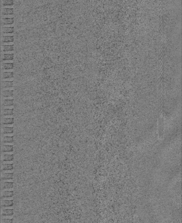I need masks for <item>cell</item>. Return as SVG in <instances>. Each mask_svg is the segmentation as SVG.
Masks as SVG:
<instances>
[{
	"mask_svg": "<svg viewBox=\"0 0 182 223\" xmlns=\"http://www.w3.org/2000/svg\"><path fill=\"white\" fill-rule=\"evenodd\" d=\"M14 78V72H1V79Z\"/></svg>",
	"mask_w": 182,
	"mask_h": 223,
	"instance_id": "1",
	"label": "cell"
},
{
	"mask_svg": "<svg viewBox=\"0 0 182 223\" xmlns=\"http://www.w3.org/2000/svg\"><path fill=\"white\" fill-rule=\"evenodd\" d=\"M1 24H14V18H1Z\"/></svg>",
	"mask_w": 182,
	"mask_h": 223,
	"instance_id": "2",
	"label": "cell"
},
{
	"mask_svg": "<svg viewBox=\"0 0 182 223\" xmlns=\"http://www.w3.org/2000/svg\"><path fill=\"white\" fill-rule=\"evenodd\" d=\"M1 14L11 15L14 14V8H1Z\"/></svg>",
	"mask_w": 182,
	"mask_h": 223,
	"instance_id": "3",
	"label": "cell"
},
{
	"mask_svg": "<svg viewBox=\"0 0 182 223\" xmlns=\"http://www.w3.org/2000/svg\"><path fill=\"white\" fill-rule=\"evenodd\" d=\"M14 36H1V42H14Z\"/></svg>",
	"mask_w": 182,
	"mask_h": 223,
	"instance_id": "4",
	"label": "cell"
},
{
	"mask_svg": "<svg viewBox=\"0 0 182 223\" xmlns=\"http://www.w3.org/2000/svg\"><path fill=\"white\" fill-rule=\"evenodd\" d=\"M14 210H1V216H12L14 215Z\"/></svg>",
	"mask_w": 182,
	"mask_h": 223,
	"instance_id": "5",
	"label": "cell"
},
{
	"mask_svg": "<svg viewBox=\"0 0 182 223\" xmlns=\"http://www.w3.org/2000/svg\"><path fill=\"white\" fill-rule=\"evenodd\" d=\"M14 27H1V33H14Z\"/></svg>",
	"mask_w": 182,
	"mask_h": 223,
	"instance_id": "6",
	"label": "cell"
},
{
	"mask_svg": "<svg viewBox=\"0 0 182 223\" xmlns=\"http://www.w3.org/2000/svg\"><path fill=\"white\" fill-rule=\"evenodd\" d=\"M14 63H1V69H14Z\"/></svg>",
	"mask_w": 182,
	"mask_h": 223,
	"instance_id": "7",
	"label": "cell"
},
{
	"mask_svg": "<svg viewBox=\"0 0 182 223\" xmlns=\"http://www.w3.org/2000/svg\"><path fill=\"white\" fill-rule=\"evenodd\" d=\"M14 51V45H1V52H10Z\"/></svg>",
	"mask_w": 182,
	"mask_h": 223,
	"instance_id": "8",
	"label": "cell"
},
{
	"mask_svg": "<svg viewBox=\"0 0 182 223\" xmlns=\"http://www.w3.org/2000/svg\"><path fill=\"white\" fill-rule=\"evenodd\" d=\"M14 54H1V61L14 60Z\"/></svg>",
	"mask_w": 182,
	"mask_h": 223,
	"instance_id": "9",
	"label": "cell"
},
{
	"mask_svg": "<svg viewBox=\"0 0 182 223\" xmlns=\"http://www.w3.org/2000/svg\"><path fill=\"white\" fill-rule=\"evenodd\" d=\"M14 87V81H1V88H9Z\"/></svg>",
	"mask_w": 182,
	"mask_h": 223,
	"instance_id": "10",
	"label": "cell"
},
{
	"mask_svg": "<svg viewBox=\"0 0 182 223\" xmlns=\"http://www.w3.org/2000/svg\"><path fill=\"white\" fill-rule=\"evenodd\" d=\"M14 191H1L0 192L1 198L14 197Z\"/></svg>",
	"mask_w": 182,
	"mask_h": 223,
	"instance_id": "11",
	"label": "cell"
},
{
	"mask_svg": "<svg viewBox=\"0 0 182 223\" xmlns=\"http://www.w3.org/2000/svg\"><path fill=\"white\" fill-rule=\"evenodd\" d=\"M1 206H13L14 205V200H1Z\"/></svg>",
	"mask_w": 182,
	"mask_h": 223,
	"instance_id": "12",
	"label": "cell"
},
{
	"mask_svg": "<svg viewBox=\"0 0 182 223\" xmlns=\"http://www.w3.org/2000/svg\"><path fill=\"white\" fill-rule=\"evenodd\" d=\"M1 96L10 97L14 96V91H1Z\"/></svg>",
	"mask_w": 182,
	"mask_h": 223,
	"instance_id": "13",
	"label": "cell"
},
{
	"mask_svg": "<svg viewBox=\"0 0 182 223\" xmlns=\"http://www.w3.org/2000/svg\"><path fill=\"white\" fill-rule=\"evenodd\" d=\"M1 6L14 5V0H1Z\"/></svg>",
	"mask_w": 182,
	"mask_h": 223,
	"instance_id": "14",
	"label": "cell"
},
{
	"mask_svg": "<svg viewBox=\"0 0 182 223\" xmlns=\"http://www.w3.org/2000/svg\"><path fill=\"white\" fill-rule=\"evenodd\" d=\"M14 188V183H2L1 182V190L6 188Z\"/></svg>",
	"mask_w": 182,
	"mask_h": 223,
	"instance_id": "15",
	"label": "cell"
},
{
	"mask_svg": "<svg viewBox=\"0 0 182 223\" xmlns=\"http://www.w3.org/2000/svg\"><path fill=\"white\" fill-rule=\"evenodd\" d=\"M14 173H1V179H13Z\"/></svg>",
	"mask_w": 182,
	"mask_h": 223,
	"instance_id": "16",
	"label": "cell"
},
{
	"mask_svg": "<svg viewBox=\"0 0 182 223\" xmlns=\"http://www.w3.org/2000/svg\"><path fill=\"white\" fill-rule=\"evenodd\" d=\"M1 223H14V219H1Z\"/></svg>",
	"mask_w": 182,
	"mask_h": 223,
	"instance_id": "17",
	"label": "cell"
},
{
	"mask_svg": "<svg viewBox=\"0 0 182 223\" xmlns=\"http://www.w3.org/2000/svg\"><path fill=\"white\" fill-rule=\"evenodd\" d=\"M1 127L4 128H13L14 127V123L12 124H1Z\"/></svg>",
	"mask_w": 182,
	"mask_h": 223,
	"instance_id": "18",
	"label": "cell"
},
{
	"mask_svg": "<svg viewBox=\"0 0 182 223\" xmlns=\"http://www.w3.org/2000/svg\"><path fill=\"white\" fill-rule=\"evenodd\" d=\"M14 105L12 106H1V109H14Z\"/></svg>",
	"mask_w": 182,
	"mask_h": 223,
	"instance_id": "19",
	"label": "cell"
},
{
	"mask_svg": "<svg viewBox=\"0 0 182 223\" xmlns=\"http://www.w3.org/2000/svg\"><path fill=\"white\" fill-rule=\"evenodd\" d=\"M1 154L3 155H14V152L13 151H1Z\"/></svg>",
	"mask_w": 182,
	"mask_h": 223,
	"instance_id": "20",
	"label": "cell"
},
{
	"mask_svg": "<svg viewBox=\"0 0 182 223\" xmlns=\"http://www.w3.org/2000/svg\"><path fill=\"white\" fill-rule=\"evenodd\" d=\"M14 142H1V146H13Z\"/></svg>",
	"mask_w": 182,
	"mask_h": 223,
	"instance_id": "21",
	"label": "cell"
},
{
	"mask_svg": "<svg viewBox=\"0 0 182 223\" xmlns=\"http://www.w3.org/2000/svg\"><path fill=\"white\" fill-rule=\"evenodd\" d=\"M14 169L12 170H3L1 171V173H14Z\"/></svg>",
	"mask_w": 182,
	"mask_h": 223,
	"instance_id": "22",
	"label": "cell"
},
{
	"mask_svg": "<svg viewBox=\"0 0 182 223\" xmlns=\"http://www.w3.org/2000/svg\"><path fill=\"white\" fill-rule=\"evenodd\" d=\"M14 14L11 15H2L1 14V18H14Z\"/></svg>",
	"mask_w": 182,
	"mask_h": 223,
	"instance_id": "23",
	"label": "cell"
},
{
	"mask_svg": "<svg viewBox=\"0 0 182 223\" xmlns=\"http://www.w3.org/2000/svg\"><path fill=\"white\" fill-rule=\"evenodd\" d=\"M1 182L2 183H14V180L13 179H2V180H1Z\"/></svg>",
	"mask_w": 182,
	"mask_h": 223,
	"instance_id": "24",
	"label": "cell"
},
{
	"mask_svg": "<svg viewBox=\"0 0 182 223\" xmlns=\"http://www.w3.org/2000/svg\"><path fill=\"white\" fill-rule=\"evenodd\" d=\"M14 116L13 115H4L1 116V119H14Z\"/></svg>",
	"mask_w": 182,
	"mask_h": 223,
	"instance_id": "25",
	"label": "cell"
},
{
	"mask_svg": "<svg viewBox=\"0 0 182 223\" xmlns=\"http://www.w3.org/2000/svg\"><path fill=\"white\" fill-rule=\"evenodd\" d=\"M1 164H14V162L13 160H4L1 162Z\"/></svg>",
	"mask_w": 182,
	"mask_h": 223,
	"instance_id": "26",
	"label": "cell"
},
{
	"mask_svg": "<svg viewBox=\"0 0 182 223\" xmlns=\"http://www.w3.org/2000/svg\"><path fill=\"white\" fill-rule=\"evenodd\" d=\"M1 135H2L4 137H13L14 134L13 133H5L1 134Z\"/></svg>",
	"mask_w": 182,
	"mask_h": 223,
	"instance_id": "27",
	"label": "cell"
},
{
	"mask_svg": "<svg viewBox=\"0 0 182 223\" xmlns=\"http://www.w3.org/2000/svg\"><path fill=\"white\" fill-rule=\"evenodd\" d=\"M14 100V98L13 96H10V97H4L1 96V100Z\"/></svg>",
	"mask_w": 182,
	"mask_h": 223,
	"instance_id": "28",
	"label": "cell"
},
{
	"mask_svg": "<svg viewBox=\"0 0 182 223\" xmlns=\"http://www.w3.org/2000/svg\"><path fill=\"white\" fill-rule=\"evenodd\" d=\"M14 88L9 87V88H1V91H14Z\"/></svg>",
	"mask_w": 182,
	"mask_h": 223,
	"instance_id": "29",
	"label": "cell"
},
{
	"mask_svg": "<svg viewBox=\"0 0 182 223\" xmlns=\"http://www.w3.org/2000/svg\"><path fill=\"white\" fill-rule=\"evenodd\" d=\"M10 209H14V206H1V210H10Z\"/></svg>",
	"mask_w": 182,
	"mask_h": 223,
	"instance_id": "30",
	"label": "cell"
},
{
	"mask_svg": "<svg viewBox=\"0 0 182 223\" xmlns=\"http://www.w3.org/2000/svg\"><path fill=\"white\" fill-rule=\"evenodd\" d=\"M14 197H3L1 198V200H14Z\"/></svg>",
	"mask_w": 182,
	"mask_h": 223,
	"instance_id": "31",
	"label": "cell"
},
{
	"mask_svg": "<svg viewBox=\"0 0 182 223\" xmlns=\"http://www.w3.org/2000/svg\"><path fill=\"white\" fill-rule=\"evenodd\" d=\"M14 218V215L12 216H1V219H13Z\"/></svg>",
	"mask_w": 182,
	"mask_h": 223,
	"instance_id": "32",
	"label": "cell"
},
{
	"mask_svg": "<svg viewBox=\"0 0 182 223\" xmlns=\"http://www.w3.org/2000/svg\"><path fill=\"white\" fill-rule=\"evenodd\" d=\"M1 63H14V60H3L1 61Z\"/></svg>",
	"mask_w": 182,
	"mask_h": 223,
	"instance_id": "33",
	"label": "cell"
},
{
	"mask_svg": "<svg viewBox=\"0 0 182 223\" xmlns=\"http://www.w3.org/2000/svg\"><path fill=\"white\" fill-rule=\"evenodd\" d=\"M1 72H14V69H1Z\"/></svg>",
	"mask_w": 182,
	"mask_h": 223,
	"instance_id": "34",
	"label": "cell"
},
{
	"mask_svg": "<svg viewBox=\"0 0 182 223\" xmlns=\"http://www.w3.org/2000/svg\"><path fill=\"white\" fill-rule=\"evenodd\" d=\"M14 191V188H6V189H3L2 190H1V191Z\"/></svg>",
	"mask_w": 182,
	"mask_h": 223,
	"instance_id": "35",
	"label": "cell"
},
{
	"mask_svg": "<svg viewBox=\"0 0 182 223\" xmlns=\"http://www.w3.org/2000/svg\"><path fill=\"white\" fill-rule=\"evenodd\" d=\"M14 33H1V36H14Z\"/></svg>",
	"mask_w": 182,
	"mask_h": 223,
	"instance_id": "36",
	"label": "cell"
},
{
	"mask_svg": "<svg viewBox=\"0 0 182 223\" xmlns=\"http://www.w3.org/2000/svg\"><path fill=\"white\" fill-rule=\"evenodd\" d=\"M14 51L10 52H1V54H14Z\"/></svg>",
	"mask_w": 182,
	"mask_h": 223,
	"instance_id": "37",
	"label": "cell"
},
{
	"mask_svg": "<svg viewBox=\"0 0 182 223\" xmlns=\"http://www.w3.org/2000/svg\"><path fill=\"white\" fill-rule=\"evenodd\" d=\"M14 24H1V27L10 28V27H14Z\"/></svg>",
	"mask_w": 182,
	"mask_h": 223,
	"instance_id": "38",
	"label": "cell"
},
{
	"mask_svg": "<svg viewBox=\"0 0 182 223\" xmlns=\"http://www.w3.org/2000/svg\"><path fill=\"white\" fill-rule=\"evenodd\" d=\"M1 45H14V42H1Z\"/></svg>",
	"mask_w": 182,
	"mask_h": 223,
	"instance_id": "39",
	"label": "cell"
},
{
	"mask_svg": "<svg viewBox=\"0 0 182 223\" xmlns=\"http://www.w3.org/2000/svg\"><path fill=\"white\" fill-rule=\"evenodd\" d=\"M14 5L11 6H1V8H14Z\"/></svg>",
	"mask_w": 182,
	"mask_h": 223,
	"instance_id": "40",
	"label": "cell"
}]
</instances>
